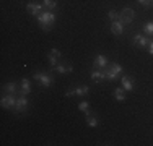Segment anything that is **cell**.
<instances>
[{"label":"cell","mask_w":153,"mask_h":146,"mask_svg":"<svg viewBox=\"0 0 153 146\" xmlns=\"http://www.w3.org/2000/svg\"><path fill=\"white\" fill-rule=\"evenodd\" d=\"M138 3H140L142 7H145V8H148V7H152V0H137Z\"/></svg>","instance_id":"obj_24"},{"label":"cell","mask_w":153,"mask_h":146,"mask_svg":"<svg viewBox=\"0 0 153 146\" xmlns=\"http://www.w3.org/2000/svg\"><path fill=\"white\" fill-rule=\"evenodd\" d=\"M90 86H78V88H75V96H88L90 94Z\"/></svg>","instance_id":"obj_18"},{"label":"cell","mask_w":153,"mask_h":146,"mask_svg":"<svg viewBox=\"0 0 153 146\" xmlns=\"http://www.w3.org/2000/svg\"><path fill=\"white\" fill-rule=\"evenodd\" d=\"M33 78H34L42 88H49V86H52V83H54L52 75H49V73H46V72H34L33 73Z\"/></svg>","instance_id":"obj_3"},{"label":"cell","mask_w":153,"mask_h":146,"mask_svg":"<svg viewBox=\"0 0 153 146\" xmlns=\"http://www.w3.org/2000/svg\"><path fill=\"white\" fill-rule=\"evenodd\" d=\"M152 39L148 38V36H145V34H137L134 36V39H132V44L134 46H137V47H148V44H150Z\"/></svg>","instance_id":"obj_7"},{"label":"cell","mask_w":153,"mask_h":146,"mask_svg":"<svg viewBox=\"0 0 153 146\" xmlns=\"http://www.w3.org/2000/svg\"><path fill=\"white\" fill-rule=\"evenodd\" d=\"M28 105H30V101H28V97L25 96V94H21L20 97H16V104H15V107H13V112H15V114L26 112Z\"/></svg>","instance_id":"obj_5"},{"label":"cell","mask_w":153,"mask_h":146,"mask_svg":"<svg viewBox=\"0 0 153 146\" xmlns=\"http://www.w3.org/2000/svg\"><path fill=\"white\" fill-rule=\"evenodd\" d=\"M121 83H122V88L126 91H132L134 89V78H132V76L124 75L122 78H121Z\"/></svg>","instance_id":"obj_12"},{"label":"cell","mask_w":153,"mask_h":146,"mask_svg":"<svg viewBox=\"0 0 153 146\" xmlns=\"http://www.w3.org/2000/svg\"><path fill=\"white\" fill-rule=\"evenodd\" d=\"M20 94H25V96H28V94L31 93V85H30V81H28L26 78H23L21 80V83H20V91H18Z\"/></svg>","instance_id":"obj_14"},{"label":"cell","mask_w":153,"mask_h":146,"mask_svg":"<svg viewBox=\"0 0 153 146\" xmlns=\"http://www.w3.org/2000/svg\"><path fill=\"white\" fill-rule=\"evenodd\" d=\"M135 20V12H134L132 8H122L121 12H119V21L124 24H130L132 21Z\"/></svg>","instance_id":"obj_4"},{"label":"cell","mask_w":153,"mask_h":146,"mask_svg":"<svg viewBox=\"0 0 153 146\" xmlns=\"http://www.w3.org/2000/svg\"><path fill=\"white\" fill-rule=\"evenodd\" d=\"M90 78H91L94 83H100V81H103V80H106V75H104L103 70H98V68H94V70L90 73Z\"/></svg>","instance_id":"obj_11"},{"label":"cell","mask_w":153,"mask_h":146,"mask_svg":"<svg viewBox=\"0 0 153 146\" xmlns=\"http://www.w3.org/2000/svg\"><path fill=\"white\" fill-rule=\"evenodd\" d=\"M16 104V97L13 96V94H5V96L2 97V101H0V105H2L3 109H10V111H13V107H15Z\"/></svg>","instance_id":"obj_6"},{"label":"cell","mask_w":153,"mask_h":146,"mask_svg":"<svg viewBox=\"0 0 153 146\" xmlns=\"http://www.w3.org/2000/svg\"><path fill=\"white\" fill-rule=\"evenodd\" d=\"M49 52H51V54H54V55H56V57H59V58H62V52H60L59 49H56V47H52V49H51Z\"/></svg>","instance_id":"obj_25"},{"label":"cell","mask_w":153,"mask_h":146,"mask_svg":"<svg viewBox=\"0 0 153 146\" xmlns=\"http://www.w3.org/2000/svg\"><path fill=\"white\" fill-rule=\"evenodd\" d=\"M42 5H44V10L56 12L57 10V0H42Z\"/></svg>","instance_id":"obj_15"},{"label":"cell","mask_w":153,"mask_h":146,"mask_svg":"<svg viewBox=\"0 0 153 146\" xmlns=\"http://www.w3.org/2000/svg\"><path fill=\"white\" fill-rule=\"evenodd\" d=\"M108 18L111 21H117L119 20V12H116V10H109V12H108Z\"/></svg>","instance_id":"obj_23"},{"label":"cell","mask_w":153,"mask_h":146,"mask_svg":"<svg viewBox=\"0 0 153 146\" xmlns=\"http://www.w3.org/2000/svg\"><path fill=\"white\" fill-rule=\"evenodd\" d=\"M65 96H67V97L75 96V88H70V89H67V91H65Z\"/></svg>","instance_id":"obj_26"},{"label":"cell","mask_w":153,"mask_h":146,"mask_svg":"<svg viewBox=\"0 0 153 146\" xmlns=\"http://www.w3.org/2000/svg\"><path fill=\"white\" fill-rule=\"evenodd\" d=\"M143 32L148 38H153V21H147V23L143 24Z\"/></svg>","instance_id":"obj_20"},{"label":"cell","mask_w":153,"mask_h":146,"mask_svg":"<svg viewBox=\"0 0 153 146\" xmlns=\"http://www.w3.org/2000/svg\"><path fill=\"white\" fill-rule=\"evenodd\" d=\"M78 109H80L82 112H85V114H90V104H88L86 101H82V102H80V104H78Z\"/></svg>","instance_id":"obj_22"},{"label":"cell","mask_w":153,"mask_h":146,"mask_svg":"<svg viewBox=\"0 0 153 146\" xmlns=\"http://www.w3.org/2000/svg\"><path fill=\"white\" fill-rule=\"evenodd\" d=\"M148 54L153 55V41H150V44H148Z\"/></svg>","instance_id":"obj_27"},{"label":"cell","mask_w":153,"mask_h":146,"mask_svg":"<svg viewBox=\"0 0 153 146\" xmlns=\"http://www.w3.org/2000/svg\"><path fill=\"white\" fill-rule=\"evenodd\" d=\"M3 89H5L7 93H10V94H15L16 93V83H13V81L12 83H7Z\"/></svg>","instance_id":"obj_21"},{"label":"cell","mask_w":153,"mask_h":146,"mask_svg":"<svg viewBox=\"0 0 153 146\" xmlns=\"http://www.w3.org/2000/svg\"><path fill=\"white\" fill-rule=\"evenodd\" d=\"M104 75H106V80L108 81H114V80L119 78V75L122 73V65L119 63H109L108 67L103 68Z\"/></svg>","instance_id":"obj_2"},{"label":"cell","mask_w":153,"mask_h":146,"mask_svg":"<svg viewBox=\"0 0 153 146\" xmlns=\"http://www.w3.org/2000/svg\"><path fill=\"white\" fill-rule=\"evenodd\" d=\"M36 21H38L39 26L44 29V31H51L52 26L56 24V13L49 12V10H42V12L36 16Z\"/></svg>","instance_id":"obj_1"},{"label":"cell","mask_w":153,"mask_h":146,"mask_svg":"<svg viewBox=\"0 0 153 146\" xmlns=\"http://www.w3.org/2000/svg\"><path fill=\"white\" fill-rule=\"evenodd\" d=\"M26 10H28V13L33 15V16H38V15L44 10V5H42V3H36V2H28Z\"/></svg>","instance_id":"obj_8"},{"label":"cell","mask_w":153,"mask_h":146,"mask_svg":"<svg viewBox=\"0 0 153 146\" xmlns=\"http://www.w3.org/2000/svg\"><path fill=\"white\" fill-rule=\"evenodd\" d=\"M47 60H49V65H51V70H54V68H56L57 67V65H59L60 63V62H59V57H56V55H54V54H47Z\"/></svg>","instance_id":"obj_19"},{"label":"cell","mask_w":153,"mask_h":146,"mask_svg":"<svg viewBox=\"0 0 153 146\" xmlns=\"http://www.w3.org/2000/svg\"><path fill=\"white\" fill-rule=\"evenodd\" d=\"M57 73H62V75H67V73H72L74 72V67L70 63H59L56 68H54Z\"/></svg>","instance_id":"obj_13"},{"label":"cell","mask_w":153,"mask_h":146,"mask_svg":"<svg viewBox=\"0 0 153 146\" xmlns=\"http://www.w3.org/2000/svg\"><path fill=\"white\" fill-rule=\"evenodd\" d=\"M109 65V62H108V57L106 55H96L94 57V60H93V68H98V70H103L104 67H108Z\"/></svg>","instance_id":"obj_9"},{"label":"cell","mask_w":153,"mask_h":146,"mask_svg":"<svg viewBox=\"0 0 153 146\" xmlns=\"http://www.w3.org/2000/svg\"><path fill=\"white\" fill-rule=\"evenodd\" d=\"M111 32L114 36H122L124 32V23H121V21H111Z\"/></svg>","instance_id":"obj_10"},{"label":"cell","mask_w":153,"mask_h":146,"mask_svg":"<svg viewBox=\"0 0 153 146\" xmlns=\"http://www.w3.org/2000/svg\"><path fill=\"white\" fill-rule=\"evenodd\" d=\"M152 5H153V0H152Z\"/></svg>","instance_id":"obj_28"},{"label":"cell","mask_w":153,"mask_h":146,"mask_svg":"<svg viewBox=\"0 0 153 146\" xmlns=\"http://www.w3.org/2000/svg\"><path fill=\"white\" fill-rule=\"evenodd\" d=\"M86 125H88V127H91V128H96V127L100 125V122H98L96 115L86 114Z\"/></svg>","instance_id":"obj_17"},{"label":"cell","mask_w":153,"mask_h":146,"mask_svg":"<svg viewBox=\"0 0 153 146\" xmlns=\"http://www.w3.org/2000/svg\"><path fill=\"white\" fill-rule=\"evenodd\" d=\"M114 99L119 101V102L126 101V89H124V88H116L114 89Z\"/></svg>","instance_id":"obj_16"}]
</instances>
